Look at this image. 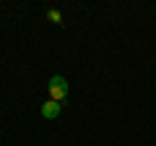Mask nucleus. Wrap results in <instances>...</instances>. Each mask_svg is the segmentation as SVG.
<instances>
[{
  "instance_id": "1",
  "label": "nucleus",
  "mask_w": 156,
  "mask_h": 146,
  "mask_svg": "<svg viewBox=\"0 0 156 146\" xmlns=\"http://www.w3.org/2000/svg\"><path fill=\"white\" fill-rule=\"evenodd\" d=\"M47 91H50V99L62 102L68 97V81L62 78V76H52V78L47 81Z\"/></svg>"
},
{
  "instance_id": "2",
  "label": "nucleus",
  "mask_w": 156,
  "mask_h": 146,
  "mask_svg": "<svg viewBox=\"0 0 156 146\" xmlns=\"http://www.w3.org/2000/svg\"><path fill=\"white\" fill-rule=\"evenodd\" d=\"M42 115H44L47 120H55L57 115H60V102H55V99H47L44 104H42Z\"/></svg>"
},
{
  "instance_id": "3",
  "label": "nucleus",
  "mask_w": 156,
  "mask_h": 146,
  "mask_svg": "<svg viewBox=\"0 0 156 146\" xmlns=\"http://www.w3.org/2000/svg\"><path fill=\"white\" fill-rule=\"evenodd\" d=\"M47 18H50L52 24H60V21H62V16H60V11H55V8H50V11H47Z\"/></svg>"
}]
</instances>
